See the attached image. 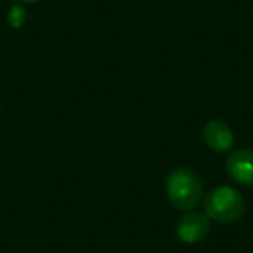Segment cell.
<instances>
[{
  "instance_id": "52a82bcc",
  "label": "cell",
  "mask_w": 253,
  "mask_h": 253,
  "mask_svg": "<svg viewBox=\"0 0 253 253\" xmlns=\"http://www.w3.org/2000/svg\"><path fill=\"white\" fill-rule=\"evenodd\" d=\"M16 2H37V0H16Z\"/></svg>"
},
{
  "instance_id": "5b68a950",
  "label": "cell",
  "mask_w": 253,
  "mask_h": 253,
  "mask_svg": "<svg viewBox=\"0 0 253 253\" xmlns=\"http://www.w3.org/2000/svg\"><path fill=\"white\" fill-rule=\"evenodd\" d=\"M205 144L217 153L229 151L234 144V132L231 126L222 120H211L205 125L203 128Z\"/></svg>"
},
{
  "instance_id": "6da1fadb",
  "label": "cell",
  "mask_w": 253,
  "mask_h": 253,
  "mask_svg": "<svg viewBox=\"0 0 253 253\" xmlns=\"http://www.w3.org/2000/svg\"><path fill=\"white\" fill-rule=\"evenodd\" d=\"M167 196L173 208L191 211L203 198V182L194 170L179 167L167 177Z\"/></svg>"
},
{
  "instance_id": "7a4b0ae2",
  "label": "cell",
  "mask_w": 253,
  "mask_h": 253,
  "mask_svg": "<svg viewBox=\"0 0 253 253\" xmlns=\"http://www.w3.org/2000/svg\"><path fill=\"white\" fill-rule=\"evenodd\" d=\"M203 207L207 217L220 224H232L245 213V200L238 191L229 186L211 189L205 196Z\"/></svg>"
},
{
  "instance_id": "277c9868",
  "label": "cell",
  "mask_w": 253,
  "mask_h": 253,
  "mask_svg": "<svg viewBox=\"0 0 253 253\" xmlns=\"http://www.w3.org/2000/svg\"><path fill=\"white\" fill-rule=\"evenodd\" d=\"M225 169L232 180L241 186H253V151L236 149L225 160Z\"/></svg>"
},
{
  "instance_id": "3957f363",
  "label": "cell",
  "mask_w": 253,
  "mask_h": 253,
  "mask_svg": "<svg viewBox=\"0 0 253 253\" xmlns=\"http://www.w3.org/2000/svg\"><path fill=\"white\" fill-rule=\"evenodd\" d=\"M208 234H210V218L207 217L205 211L203 213L193 210L187 211L180 217L177 224V238L187 245L203 241Z\"/></svg>"
},
{
  "instance_id": "8992f818",
  "label": "cell",
  "mask_w": 253,
  "mask_h": 253,
  "mask_svg": "<svg viewBox=\"0 0 253 253\" xmlns=\"http://www.w3.org/2000/svg\"><path fill=\"white\" fill-rule=\"evenodd\" d=\"M25 21H26L25 9H23L21 5H12L11 11H9V25H11L12 28L18 30L25 25Z\"/></svg>"
}]
</instances>
